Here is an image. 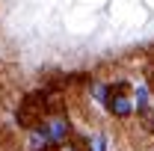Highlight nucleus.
<instances>
[{
	"instance_id": "nucleus-5",
	"label": "nucleus",
	"mask_w": 154,
	"mask_h": 151,
	"mask_svg": "<svg viewBox=\"0 0 154 151\" xmlns=\"http://www.w3.org/2000/svg\"><path fill=\"white\" fill-rule=\"evenodd\" d=\"M148 86H151V89H154V65H151V68H148Z\"/></svg>"
},
{
	"instance_id": "nucleus-1",
	"label": "nucleus",
	"mask_w": 154,
	"mask_h": 151,
	"mask_svg": "<svg viewBox=\"0 0 154 151\" xmlns=\"http://www.w3.org/2000/svg\"><path fill=\"white\" fill-rule=\"evenodd\" d=\"M48 101H45V95H27L24 98V104H21V110H18V122L24 125V128H36L38 122H45L48 119Z\"/></svg>"
},
{
	"instance_id": "nucleus-3",
	"label": "nucleus",
	"mask_w": 154,
	"mask_h": 151,
	"mask_svg": "<svg viewBox=\"0 0 154 151\" xmlns=\"http://www.w3.org/2000/svg\"><path fill=\"white\" fill-rule=\"evenodd\" d=\"M38 131L48 136V142H51V145H59V142H65V139H68L71 125H68V119H62V116H48V119L38 125Z\"/></svg>"
},
{
	"instance_id": "nucleus-2",
	"label": "nucleus",
	"mask_w": 154,
	"mask_h": 151,
	"mask_svg": "<svg viewBox=\"0 0 154 151\" xmlns=\"http://www.w3.org/2000/svg\"><path fill=\"white\" fill-rule=\"evenodd\" d=\"M104 104H107V110H110L116 119H128V116L134 113V104H131V98L125 95V86H107Z\"/></svg>"
},
{
	"instance_id": "nucleus-4",
	"label": "nucleus",
	"mask_w": 154,
	"mask_h": 151,
	"mask_svg": "<svg viewBox=\"0 0 154 151\" xmlns=\"http://www.w3.org/2000/svg\"><path fill=\"white\" fill-rule=\"evenodd\" d=\"M89 151H104V136H89Z\"/></svg>"
}]
</instances>
